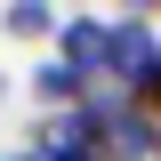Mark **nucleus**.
<instances>
[{"label":"nucleus","mask_w":161,"mask_h":161,"mask_svg":"<svg viewBox=\"0 0 161 161\" xmlns=\"http://www.w3.org/2000/svg\"><path fill=\"white\" fill-rule=\"evenodd\" d=\"M153 48H161L153 16H145V8H121V16H113V80H121V89H129V73H137Z\"/></svg>","instance_id":"4"},{"label":"nucleus","mask_w":161,"mask_h":161,"mask_svg":"<svg viewBox=\"0 0 161 161\" xmlns=\"http://www.w3.org/2000/svg\"><path fill=\"white\" fill-rule=\"evenodd\" d=\"M57 24H64V8H48V0H8L0 8V32L8 40H48L57 48Z\"/></svg>","instance_id":"5"},{"label":"nucleus","mask_w":161,"mask_h":161,"mask_svg":"<svg viewBox=\"0 0 161 161\" xmlns=\"http://www.w3.org/2000/svg\"><path fill=\"white\" fill-rule=\"evenodd\" d=\"M129 105H137L145 121H161V48L137 64V73H129Z\"/></svg>","instance_id":"6"},{"label":"nucleus","mask_w":161,"mask_h":161,"mask_svg":"<svg viewBox=\"0 0 161 161\" xmlns=\"http://www.w3.org/2000/svg\"><path fill=\"white\" fill-rule=\"evenodd\" d=\"M24 145H32L40 161H97V121H89V105H80V113H40L32 129H24Z\"/></svg>","instance_id":"2"},{"label":"nucleus","mask_w":161,"mask_h":161,"mask_svg":"<svg viewBox=\"0 0 161 161\" xmlns=\"http://www.w3.org/2000/svg\"><path fill=\"white\" fill-rule=\"evenodd\" d=\"M32 105L40 113H80V105H89V80H80L64 57H40L32 64Z\"/></svg>","instance_id":"3"},{"label":"nucleus","mask_w":161,"mask_h":161,"mask_svg":"<svg viewBox=\"0 0 161 161\" xmlns=\"http://www.w3.org/2000/svg\"><path fill=\"white\" fill-rule=\"evenodd\" d=\"M48 57H64L89 89H105V80H113V16H64Z\"/></svg>","instance_id":"1"},{"label":"nucleus","mask_w":161,"mask_h":161,"mask_svg":"<svg viewBox=\"0 0 161 161\" xmlns=\"http://www.w3.org/2000/svg\"><path fill=\"white\" fill-rule=\"evenodd\" d=\"M153 161H161V153H153Z\"/></svg>","instance_id":"8"},{"label":"nucleus","mask_w":161,"mask_h":161,"mask_svg":"<svg viewBox=\"0 0 161 161\" xmlns=\"http://www.w3.org/2000/svg\"><path fill=\"white\" fill-rule=\"evenodd\" d=\"M0 161H40V153H32V145H0Z\"/></svg>","instance_id":"7"}]
</instances>
